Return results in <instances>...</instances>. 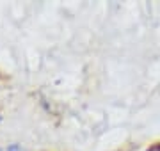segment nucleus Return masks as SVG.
<instances>
[{"mask_svg":"<svg viewBox=\"0 0 160 151\" xmlns=\"http://www.w3.org/2000/svg\"><path fill=\"white\" fill-rule=\"evenodd\" d=\"M7 151H25V149H23L22 146H18V144H12V146H11V148H9Z\"/></svg>","mask_w":160,"mask_h":151,"instance_id":"1","label":"nucleus"},{"mask_svg":"<svg viewBox=\"0 0 160 151\" xmlns=\"http://www.w3.org/2000/svg\"><path fill=\"white\" fill-rule=\"evenodd\" d=\"M149 151H160V146H155V148H151Z\"/></svg>","mask_w":160,"mask_h":151,"instance_id":"2","label":"nucleus"},{"mask_svg":"<svg viewBox=\"0 0 160 151\" xmlns=\"http://www.w3.org/2000/svg\"><path fill=\"white\" fill-rule=\"evenodd\" d=\"M0 151H2V149H0Z\"/></svg>","mask_w":160,"mask_h":151,"instance_id":"3","label":"nucleus"}]
</instances>
